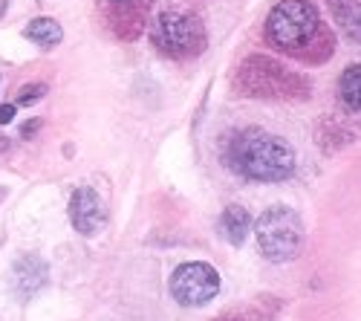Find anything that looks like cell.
<instances>
[{
    "label": "cell",
    "instance_id": "2e32d148",
    "mask_svg": "<svg viewBox=\"0 0 361 321\" xmlns=\"http://www.w3.org/2000/svg\"><path fill=\"white\" fill-rule=\"evenodd\" d=\"M104 4H113V6H118V9H128L130 4H139V0H104Z\"/></svg>",
    "mask_w": 361,
    "mask_h": 321
},
{
    "label": "cell",
    "instance_id": "3957f363",
    "mask_svg": "<svg viewBox=\"0 0 361 321\" xmlns=\"http://www.w3.org/2000/svg\"><path fill=\"white\" fill-rule=\"evenodd\" d=\"M255 241L266 260L289 264L304 249V220L289 206H272L255 220Z\"/></svg>",
    "mask_w": 361,
    "mask_h": 321
},
{
    "label": "cell",
    "instance_id": "6da1fadb",
    "mask_svg": "<svg viewBox=\"0 0 361 321\" xmlns=\"http://www.w3.org/2000/svg\"><path fill=\"white\" fill-rule=\"evenodd\" d=\"M266 41L307 64H324L336 52V38L312 0H281L263 23Z\"/></svg>",
    "mask_w": 361,
    "mask_h": 321
},
{
    "label": "cell",
    "instance_id": "52a82bcc",
    "mask_svg": "<svg viewBox=\"0 0 361 321\" xmlns=\"http://www.w3.org/2000/svg\"><path fill=\"white\" fill-rule=\"evenodd\" d=\"M70 220H73L78 235H84V238L99 235V231L104 229V223H107V209H104L102 197L87 186L75 188L73 200H70Z\"/></svg>",
    "mask_w": 361,
    "mask_h": 321
},
{
    "label": "cell",
    "instance_id": "9a60e30c",
    "mask_svg": "<svg viewBox=\"0 0 361 321\" xmlns=\"http://www.w3.org/2000/svg\"><path fill=\"white\" fill-rule=\"evenodd\" d=\"M38 128H41V122H38V119H32V122H29V125L20 131V136H23V139H32V133H35Z\"/></svg>",
    "mask_w": 361,
    "mask_h": 321
},
{
    "label": "cell",
    "instance_id": "5b68a950",
    "mask_svg": "<svg viewBox=\"0 0 361 321\" xmlns=\"http://www.w3.org/2000/svg\"><path fill=\"white\" fill-rule=\"evenodd\" d=\"M237 87L246 96H263V99H278V96H298L300 87H307V81L289 73L286 67L275 64L272 58L252 55L240 64L237 73Z\"/></svg>",
    "mask_w": 361,
    "mask_h": 321
},
{
    "label": "cell",
    "instance_id": "5bb4252c",
    "mask_svg": "<svg viewBox=\"0 0 361 321\" xmlns=\"http://www.w3.org/2000/svg\"><path fill=\"white\" fill-rule=\"evenodd\" d=\"M15 116V104H0V125H9Z\"/></svg>",
    "mask_w": 361,
    "mask_h": 321
},
{
    "label": "cell",
    "instance_id": "ba28073f",
    "mask_svg": "<svg viewBox=\"0 0 361 321\" xmlns=\"http://www.w3.org/2000/svg\"><path fill=\"white\" fill-rule=\"evenodd\" d=\"M47 264L38 255H23L15 260V269H12V284H15V293L20 298H32L38 289L47 284Z\"/></svg>",
    "mask_w": 361,
    "mask_h": 321
},
{
    "label": "cell",
    "instance_id": "9c48e42d",
    "mask_svg": "<svg viewBox=\"0 0 361 321\" xmlns=\"http://www.w3.org/2000/svg\"><path fill=\"white\" fill-rule=\"evenodd\" d=\"M220 231L234 249H240L246 243L249 231H252V214L243 206H237V202L234 206H226L223 214H220Z\"/></svg>",
    "mask_w": 361,
    "mask_h": 321
},
{
    "label": "cell",
    "instance_id": "8992f818",
    "mask_svg": "<svg viewBox=\"0 0 361 321\" xmlns=\"http://www.w3.org/2000/svg\"><path fill=\"white\" fill-rule=\"evenodd\" d=\"M220 293V272L205 260H188L171 275V296L183 307H205Z\"/></svg>",
    "mask_w": 361,
    "mask_h": 321
},
{
    "label": "cell",
    "instance_id": "8fae6325",
    "mask_svg": "<svg viewBox=\"0 0 361 321\" xmlns=\"http://www.w3.org/2000/svg\"><path fill=\"white\" fill-rule=\"evenodd\" d=\"M23 35L32 44H38L41 49H52L64 41V29L55 18H35V20H29Z\"/></svg>",
    "mask_w": 361,
    "mask_h": 321
},
{
    "label": "cell",
    "instance_id": "7c38bea8",
    "mask_svg": "<svg viewBox=\"0 0 361 321\" xmlns=\"http://www.w3.org/2000/svg\"><path fill=\"white\" fill-rule=\"evenodd\" d=\"M338 93H341V102L350 110H361V64H350L341 73Z\"/></svg>",
    "mask_w": 361,
    "mask_h": 321
},
{
    "label": "cell",
    "instance_id": "4fadbf2b",
    "mask_svg": "<svg viewBox=\"0 0 361 321\" xmlns=\"http://www.w3.org/2000/svg\"><path fill=\"white\" fill-rule=\"evenodd\" d=\"M41 99H47V84H38V81H32V84H23L20 90H18V102H15V107H18V104H20V107L38 104Z\"/></svg>",
    "mask_w": 361,
    "mask_h": 321
},
{
    "label": "cell",
    "instance_id": "30bf717a",
    "mask_svg": "<svg viewBox=\"0 0 361 321\" xmlns=\"http://www.w3.org/2000/svg\"><path fill=\"white\" fill-rule=\"evenodd\" d=\"M333 20L347 32V38L361 44V0H326Z\"/></svg>",
    "mask_w": 361,
    "mask_h": 321
},
{
    "label": "cell",
    "instance_id": "277c9868",
    "mask_svg": "<svg viewBox=\"0 0 361 321\" xmlns=\"http://www.w3.org/2000/svg\"><path fill=\"white\" fill-rule=\"evenodd\" d=\"M154 47L171 58H194L205 49V26L191 12H162L150 26Z\"/></svg>",
    "mask_w": 361,
    "mask_h": 321
},
{
    "label": "cell",
    "instance_id": "7a4b0ae2",
    "mask_svg": "<svg viewBox=\"0 0 361 321\" xmlns=\"http://www.w3.org/2000/svg\"><path fill=\"white\" fill-rule=\"evenodd\" d=\"M228 165L255 183H283L295 171V154L281 136L246 128L231 136Z\"/></svg>",
    "mask_w": 361,
    "mask_h": 321
}]
</instances>
